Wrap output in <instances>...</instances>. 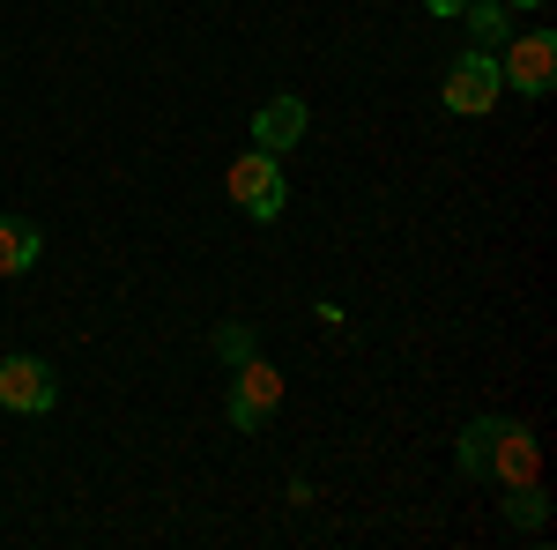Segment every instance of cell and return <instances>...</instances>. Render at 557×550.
<instances>
[{"instance_id":"obj_1","label":"cell","mask_w":557,"mask_h":550,"mask_svg":"<svg viewBox=\"0 0 557 550\" xmlns=\"http://www.w3.org/2000/svg\"><path fill=\"white\" fill-rule=\"evenodd\" d=\"M223 194L238 201V216H253V223H275L283 201H290V186H283V164L268 157V149H246L238 164L223 171Z\"/></svg>"},{"instance_id":"obj_2","label":"cell","mask_w":557,"mask_h":550,"mask_svg":"<svg viewBox=\"0 0 557 550\" xmlns=\"http://www.w3.org/2000/svg\"><path fill=\"white\" fill-rule=\"evenodd\" d=\"M498 97H506V83H498V52H461V60L446 68V83H438V105L461 112V120H483Z\"/></svg>"},{"instance_id":"obj_3","label":"cell","mask_w":557,"mask_h":550,"mask_svg":"<svg viewBox=\"0 0 557 550\" xmlns=\"http://www.w3.org/2000/svg\"><path fill=\"white\" fill-rule=\"evenodd\" d=\"M498 83L520 89V97H550V89H557V38H550V30L506 38V52H498Z\"/></svg>"},{"instance_id":"obj_4","label":"cell","mask_w":557,"mask_h":550,"mask_svg":"<svg viewBox=\"0 0 557 550\" xmlns=\"http://www.w3.org/2000/svg\"><path fill=\"white\" fill-rule=\"evenodd\" d=\"M483 476L491 484H543V454H535V431L528 424H513V417H498L491 424V454H483Z\"/></svg>"},{"instance_id":"obj_5","label":"cell","mask_w":557,"mask_h":550,"mask_svg":"<svg viewBox=\"0 0 557 550\" xmlns=\"http://www.w3.org/2000/svg\"><path fill=\"white\" fill-rule=\"evenodd\" d=\"M52 402H60L52 365H38V357H0V410H15V417H45Z\"/></svg>"},{"instance_id":"obj_6","label":"cell","mask_w":557,"mask_h":550,"mask_svg":"<svg viewBox=\"0 0 557 550\" xmlns=\"http://www.w3.org/2000/svg\"><path fill=\"white\" fill-rule=\"evenodd\" d=\"M275 402H283V372L260 365V357H246V365H238V387H231V424H238V431H260V424L275 417Z\"/></svg>"},{"instance_id":"obj_7","label":"cell","mask_w":557,"mask_h":550,"mask_svg":"<svg viewBox=\"0 0 557 550\" xmlns=\"http://www.w3.org/2000/svg\"><path fill=\"white\" fill-rule=\"evenodd\" d=\"M305 120H312V112H305L298 97H268V105L253 112V142L268 149V157H283V149L305 142Z\"/></svg>"},{"instance_id":"obj_8","label":"cell","mask_w":557,"mask_h":550,"mask_svg":"<svg viewBox=\"0 0 557 550\" xmlns=\"http://www.w3.org/2000/svg\"><path fill=\"white\" fill-rule=\"evenodd\" d=\"M45 254V231L38 223H23V216H0V283L8 276H30Z\"/></svg>"},{"instance_id":"obj_9","label":"cell","mask_w":557,"mask_h":550,"mask_svg":"<svg viewBox=\"0 0 557 550\" xmlns=\"http://www.w3.org/2000/svg\"><path fill=\"white\" fill-rule=\"evenodd\" d=\"M461 23H469L475 52H498V45L513 38V8H506V0H469V8H461Z\"/></svg>"},{"instance_id":"obj_10","label":"cell","mask_w":557,"mask_h":550,"mask_svg":"<svg viewBox=\"0 0 557 550\" xmlns=\"http://www.w3.org/2000/svg\"><path fill=\"white\" fill-rule=\"evenodd\" d=\"M506 521L535 536V528L550 521V499H543V484H513V491H506Z\"/></svg>"},{"instance_id":"obj_11","label":"cell","mask_w":557,"mask_h":550,"mask_svg":"<svg viewBox=\"0 0 557 550\" xmlns=\"http://www.w3.org/2000/svg\"><path fill=\"white\" fill-rule=\"evenodd\" d=\"M215 357H223V365H246V357H253V328H246V320L215 328Z\"/></svg>"},{"instance_id":"obj_12","label":"cell","mask_w":557,"mask_h":550,"mask_svg":"<svg viewBox=\"0 0 557 550\" xmlns=\"http://www.w3.org/2000/svg\"><path fill=\"white\" fill-rule=\"evenodd\" d=\"M431 15H461V8H469V0H424Z\"/></svg>"},{"instance_id":"obj_13","label":"cell","mask_w":557,"mask_h":550,"mask_svg":"<svg viewBox=\"0 0 557 550\" xmlns=\"http://www.w3.org/2000/svg\"><path fill=\"white\" fill-rule=\"evenodd\" d=\"M506 8H543V0H506Z\"/></svg>"}]
</instances>
